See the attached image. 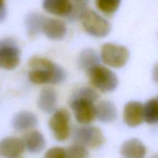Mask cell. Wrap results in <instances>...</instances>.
I'll list each match as a JSON object with an SVG mask.
<instances>
[{"label":"cell","instance_id":"obj_7","mask_svg":"<svg viewBox=\"0 0 158 158\" xmlns=\"http://www.w3.org/2000/svg\"><path fill=\"white\" fill-rule=\"evenodd\" d=\"M20 49L12 39L0 40V69H14L20 63Z\"/></svg>","mask_w":158,"mask_h":158},{"label":"cell","instance_id":"obj_12","mask_svg":"<svg viewBox=\"0 0 158 158\" xmlns=\"http://www.w3.org/2000/svg\"><path fill=\"white\" fill-rule=\"evenodd\" d=\"M43 6L46 12L57 16H67L73 10L70 0H44Z\"/></svg>","mask_w":158,"mask_h":158},{"label":"cell","instance_id":"obj_5","mask_svg":"<svg viewBox=\"0 0 158 158\" xmlns=\"http://www.w3.org/2000/svg\"><path fill=\"white\" fill-rule=\"evenodd\" d=\"M73 137L76 143L91 149L100 148L105 142L103 133L99 128L86 125L75 128Z\"/></svg>","mask_w":158,"mask_h":158},{"label":"cell","instance_id":"obj_22","mask_svg":"<svg viewBox=\"0 0 158 158\" xmlns=\"http://www.w3.org/2000/svg\"><path fill=\"white\" fill-rule=\"evenodd\" d=\"M44 158H66V149L62 148H52L47 151Z\"/></svg>","mask_w":158,"mask_h":158},{"label":"cell","instance_id":"obj_10","mask_svg":"<svg viewBox=\"0 0 158 158\" xmlns=\"http://www.w3.org/2000/svg\"><path fill=\"white\" fill-rule=\"evenodd\" d=\"M123 120L131 127L141 124L144 120L143 105L137 101H131L127 103L123 110Z\"/></svg>","mask_w":158,"mask_h":158},{"label":"cell","instance_id":"obj_18","mask_svg":"<svg viewBox=\"0 0 158 158\" xmlns=\"http://www.w3.org/2000/svg\"><path fill=\"white\" fill-rule=\"evenodd\" d=\"M97 64H100V58L94 50L91 49H86L80 53L79 65L85 72L88 73L89 69Z\"/></svg>","mask_w":158,"mask_h":158},{"label":"cell","instance_id":"obj_24","mask_svg":"<svg viewBox=\"0 0 158 158\" xmlns=\"http://www.w3.org/2000/svg\"><path fill=\"white\" fill-rule=\"evenodd\" d=\"M153 77L156 83H158V63L155 65L154 68V71H153Z\"/></svg>","mask_w":158,"mask_h":158},{"label":"cell","instance_id":"obj_16","mask_svg":"<svg viewBox=\"0 0 158 158\" xmlns=\"http://www.w3.org/2000/svg\"><path fill=\"white\" fill-rule=\"evenodd\" d=\"M25 148L32 154L40 153L46 147V140L40 132L37 131H31L23 137Z\"/></svg>","mask_w":158,"mask_h":158},{"label":"cell","instance_id":"obj_14","mask_svg":"<svg viewBox=\"0 0 158 158\" xmlns=\"http://www.w3.org/2000/svg\"><path fill=\"white\" fill-rule=\"evenodd\" d=\"M12 127L17 131H26L33 129L38 124L36 116L29 111H20L14 116Z\"/></svg>","mask_w":158,"mask_h":158},{"label":"cell","instance_id":"obj_26","mask_svg":"<svg viewBox=\"0 0 158 158\" xmlns=\"http://www.w3.org/2000/svg\"><path fill=\"white\" fill-rule=\"evenodd\" d=\"M16 158H20V157H16Z\"/></svg>","mask_w":158,"mask_h":158},{"label":"cell","instance_id":"obj_20","mask_svg":"<svg viewBox=\"0 0 158 158\" xmlns=\"http://www.w3.org/2000/svg\"><path fill=\"white\" fill-rule=\"evenodd\" d=\"M121 0H96L97 9L106 15H112L117 12Z\"/></svg>","mask_w":158,"mask_h":158},{"label":"cell","instance_id":"obj_4","mask_svg":"<svg viewBox=\"0 0 158 158\" xmlns=\"http://www.w3.org/2000/svg\"><path fill=\"white\" fill-rule=\"evenodd\" d=\"M83 28L94 37H105L110 32V23L99 14L90 9H86L81 15Z\"/></svg>","mask_w":158,"mask_h":158},{"label":"cell","instance_id":"obj_17","mask_svg":"<svg viewBox=\"0 0 158 158\" xmlns=\"http://www.w3.org/2000/svg\"><path fill=\"white\" fill-rule=\"evenodd\" d=\"M96 116L103 123H111L117 119V108L112 102L103 100L96 106Z\"/></svg>","mask_w":158,"mask_h":158},{"label":"cell","instance_id":"obj_23","mask_svg":"<svg viewBox=\"0 0 158 158\" xmlns=\"http://www.w3.org/2000/svg\"><path fill=\"white\" fill-rule=\"evenodd\" d=\"M6 16V8L4 0H0V23L4 21Z\"/></svg>","mask_w":158,"mask_h":158},{"label":"cell","instance_id":"obj_8","mask_svg":"<svg viewBox=\"0 0 158 158\" xmlns=\"http://www.w3.org/2000/svg\"><path fill=\"white\" fill-rule=\"evenodd\" d=\"M70 115L66 109L56 111L49 122L54 137L59 141H65L70 135Z\"/></svg>","mask_w":158,"mask_h":158},{"label":"cell","instance_id":"obj_11","mask_svg":"<svg viewBox=\"0 0 158 158\" xmlns=\"http://www.w3.org/2000/svg\"><path fill=\"white\" fill-rule=\"evenodd\" d=\"M23 140L17 137H6L0 141V156L6 158L19 157L24 152Z\"/></svg>","mask_w":158,"mask_h":158},{"label":"cell","instance_id":"obj_1","mask_svg":"<svg viewBox=\"0 0 158 158\" xmlns=\"http://www.w3.org/2000/svg\"><path fill=\"white\" fill-rule=\"evenodd\" d=\"M29 66V79L34 84H57L66 80L64 69L44 57H32Z\"/></svg>","mask_w":158,"mask_h":158},{"label":"cell","instance_id":"obj_15","mask_svg":"<svg viewBox=\"0 0 158 158\" xmlns=\"http://www.w3.org/2000/svg\"><path fill=\"white\" fill-rule=\"evenodd\" d=\"M38 107L41 111L51 114L55 111L57 106V95L56 91L51 87L42 89L38 99Z\"/></svg>","mask_w":158,"mask_h":158},{"label":"cell","instance_id":"obj_19","mask_svg":"<svg viewBox=\"0 0 158 158\" xmlns=\"http://www.w3.org/2000/svg\"><path fill=\"white\" fill-rule=\"evenodd\" d=\"M144 120L149 124L158 123V99H151L143 106Z\"/></svg>","mask_w":158,"mask_h":158},{"label":"cell","instance_id":"obj_13","mask_svg":"<svg viewBox=\"0 0 158 158\" xmlns=\"http://www.w3.org/2000/svg\"><path fill=\"white\" fill-rule=\"evenodd\" d=\"M146 153V147L137 138L127 140L120 148V154L123 158H144Z\"/></svg>","mask_w":158,"mask_h":158},{"label":"cell","instance_id":"obj_21","mask_svg":"<svg viewBox=\"0 0 158 158\" xmlns=\"http://www.w3.org/2000/svg\"><path fill=\"white\" fill-rule=\"evenodd\" d=\"M66 158H89V152L85 147L78 143L70 145L66 149Z\"/></svg>","mask_w":158,"mask_h":158},{"label":"cell","instance_id":"obj_2","mask_svg":"<svg viewBox=\"0 0 158 158\" xmlns=\"http://www.w3.org/2000/svg\"><path fill=\"white\" fill-rule=\"evenodd\" d=\"M98 98L99 94L90 87H81L73 93L69 106L78 123L87 125L95 120L97 116L94 103Z\"/></svg>","mask_w":158,"mask_h":158},{"label":"cell","instance_id":"obj_25","mask_svg":"<svg viewBox=\"0 0 158 158\" xmlns=\"http://www.w3.org/2000/svg\"><path fill=\"white\" fill-rule=\"evenodd\" d=\"M152 158H158V154H157V155H155V156H154V157H153Z\"/></svg>","mask_w":158,"mask_h":158},{"label":"cell","instance_id":"obj_6","mask_svg":"<svg viewBox=\"0 0 158 158\" xmlns=\"http://www.w3.org/2000/svg\"><path fill=\"white\" fill-rule=\"evenodd\" d=\"M130 53L125 46L114 43H106L101 48V59L107 66L121 68L126 65Z\"/></svg>","mask_w":158,"mask_h":158},{"label":"cell","instance_id":"obj_3","mask_svg":"<svg viewBox=\"0 0 158 158\" xmlns=\"http://www.w3.org/2000/svg\"><path fill=\"white\" fill-rule=\"evenodd\" d=\"M87 74L91 86L103 93L112 92L118 86V78L115 73L100 64L94 66Z\"/></svg>","mask_w":158,"mask_h":158},{"label":"cell","instance_id":"obj_9","mask_svg":"<svg viewBox=\"0 0 158 158\" xmlns=\"http://www.w3.org/2000/svg\"><path fill=\"white\" fill-rule=\"evenodd\" d=\"M38 26L40 32H43L50 40H63L67 34L66 26L63 21L49 18L39 13Z\"/></svg>","mask_w":158,"mask_h":158}]
</instances>
